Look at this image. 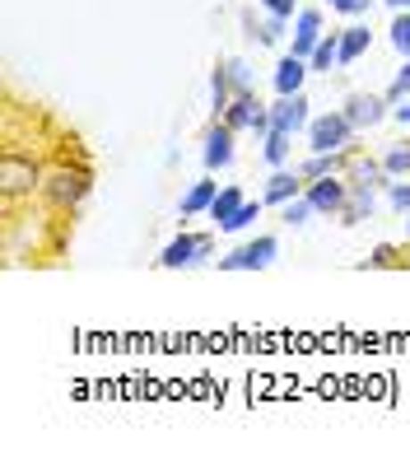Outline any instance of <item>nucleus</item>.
<instances>
[{
	"label": "nucleus",
	"instance_id": "1",
	"mask_svg": "<svg viewBox=\"0 0 410 457\" xmlns=\"http://www.w3.org/2000/svg\"><path fill=\"white\" fill-rule=\"evenodd\" d=\"M43 178H47V169L37 163L33 150L5 145V154H0V192H5V215L19 211V201H33L37 192H43Z\"/></svg>",
	"mask_w": 410,
	"mask_h": 457
},
{
	"label": "nucleus",
	"instance_id": "2",
	"mask_svg": "<svg viewBox=\"0 0 410 457\" xmlns=\"http://www.w3.org/2000/svg\"><path fill=\"white\" fill-rule=\"evenodd\" d=\"M89 192H94V173L85 169V163H56V169H47L37 196H43L56 215H75L79 205L89 201Z\"/></svg>",
	"mask_w": 410,
	"mask_h": 457
},
{
	"label": "nucleus",
	"instance_id": "3",
	"mask_svg": "<svg viewBox=\"0 0 410 457\" xmlns=\"http://www.w3.org/2000/svg\"><path fill=\"white\" fill-rule=\"evenodd\" d=\"M303 140H308V154H326V150H355L359 131H355V121L345 117L340 108H326V112H317L313 121H308Z\"/></svg>",
	"mask_w": 410,
	"mask_h": 457
},
{
	"label": "nucleus",
	"instance_id": "4",
	"mask_svg": "<svg viewBox=\"0 0 410 457\" xmlns=\"http://www.w3.org/2000/svg\"><path fill=\"white\" fill-rule=\"evenodd\" d=\"M210 257H215V234H187V228H182V234L159 253V266L163 271H192V266H205Z\"/></svg>",
	"mask_w": 410,
	"mask_h": 457
},
{
	"label": "nucleus",
	"instance_id": "5",
	"mask_svg": "<svg viewBox=\"0 0 410 457\" xmlns=\"http://www.w3.org/2000/svg\"><path fill=\"white\" fill-rule=\"evenodd\" d=\"M280 257V238L275 234H257L252 243H242V247H234V253H224L219 257V271L224 276H234V271H266Z\"/></svg>",
	"mask_w": 410,
	"mask_h": 457
},
{
	"label": "nucleus",
	"instance_id": "6",
	"mask_svg": "<svg viewBox=\"0 0 410 457\" xmlns=\"http://www.w3.org/2000/svg\"><path fill=\"white\" fill-rule=\"evenodd\" d=\"M303 196L313 201L317 220H340L345 201H350V178H345V173H332V178H313V182L303 187Z\"/></svg>",
	"mask_w": 410,
	"mask_h": 457
},
{
	"label": "nucleus",
	"instance_id": "7",
	"mask_svg": "<svg viewBox=\"0 0 410 457\" xmlns=\"http://www.w3.org/2000/svg\"><path fill=\"white\" fill-rule=\"evenodd\" d=\"M234 140H238V131L229 127V121H210L205 127V140H201V163H205V173H224V169H234Z\"/></svg>",
	"mask_w": 410,
	"mask_h": 457
},
{
	"label": "nucleus",
	"instance_id": "8",
	"mask_svg": "<svg viewBox=\"0 0 410 457\" xmlns=\"http://www.w3.org/2000/svg\"><path fill=\"white\" fill-rule=\"evenodd\" d=\"M340 112L355 121V131H373V127H382V121L392 117V98H387V94H364V89H355L350 98L340 103Z\"/></svg>",
	"mask_w": 410,
	"mask_h": 457
},
{
	"label": "nucleus",
	"instance_id": "9",
	"mask_svg": "<svg viewBox=\"0 0 410 457\" xmlns=\"http://www.w3.org/2000/svg\"><path fill=\"white\" fill-rule=\"evenodd\" d=\"M313 103H308V94H275L271 103V131H290V136H303L308 121H313Z\"/></svg>",
	"mask_w": 410,
	"mask_h": 457
},
{
	"label": "nucleus",
	"instance_id": "10",
	"mask_svg": "<svg viewBox=\"0 0 410 457\" xmlns=\"http://www.w3.org/2000/svg\"><path fill=\"white\" fill-rule=\"evenodd\" d=\"M322 33H326L322 10H317V5H299V14H294V33H290V52L308 61V56H313V47L322 43Z\"/></svg>",
	"mask_w": 410,
	"mask_h": 457
},
{
	"label": "nucleus",
	"instance_id": "11",
	"mask_svg": "<svg viewBox=\"0 0 410 457\" xmlns=\"http://www.w3.org/2000/svg\"><path fill=\"white\" fill-rule=\"evenodd\" d=\"M303 187H308V178H303L299 169H271V178H266V187H261V201L280 211L284 201L303 196Z\"/></svg>",
	"mask_w": 410,
	"mask_h": 457
},
{
	"label": "nucleus",
	"instance_id": "12",
	"mask_svg": "<svg viewBox=\"0 0 410 457\" xmlns=\"http://www.w3.org/2000/svg\"><path fill=\"white\" fill-rule=\"evenodd\" d=\"M378 205H382V187L350 182V201H345V211H340V224H364V220H373Z\"/></svg>",
	"mask_w": 410,
	"mask_h": 457
},
{
	"label": "nucleus",
	"instance_id": "13",
	"mask_svg": "<svg viewBox=\"0 0 410 457\" xmlns=\"http://www.w3.org/2000/svg\"><path fill=\"white\" fill-rule=\"evenodd\" d=\"M308 75H313V66H308L303 56L284 52V56L275 61V71H271V85H275V94H303Z\"/></svg>",
	"mask_w": 410,
	"mask_h": 457
},
{
	"label": "nucleus",
	"instance_id": "14",
	"mask_svg": "<svg viewBox=\"0 0 410 457\" xmlns=\"http://www.w3.org/2000/svg\"><path fill=\"white\" fill-rule=\"evenodd\" d=\"M215 196H219V182H215V173H205L201 182H192L187 192H182V201H177V215H182V220L210 215V205H215Z\"/></svg>",
	"mask_w": 410,
	"mask_h": 457
},
{
	"label": "nucleus",
	"instance_id": "15",
	"mask_svg": "<svg viewBox=\"0 0 410 457\" xmlns=\"http://www.w3.org/2000/svg\"><path fill=\"white\" fill-rule=\"evenodd\" d=\"M368 47H373V29H368L364 19H355L350 29H340V71L355 66V61H364Z\"/></svg>",
	"mask_w": 410,
	"mask_h": 457
},
{
	"label": "nucleus",
	"instance_id": "16",
	"mask_svg": "<svg viewBox=\"0 0 410 457\" xmlns=\"http://www.w3.org/2000/svg\"><path fill=\"white\" fill-rule=\"evenodd\" d=\"M308 66H313V75H332V71H340V33H322V43L313 47Z\"/></svg>",
	"mask_w": 410,
	"mask_h": 457
},
{
	"label": "nucleus",
	"instance_id": "17",
	"mask_svg": "<svg viewBox=\"0 0 410 457\" xmlns=\"http://www.w3.org/2000/svg\"><path fill=\"white\" fill-rule=\"evenodd\" d=\"M261 159L271 163V169H290V159H294V136L290 131H271L261 140Z\"/></svg>",
	"mask_w": 410,
	"mask_h": 457
},
{
	"label": "nucleus",
	"instance_id": "18",
	"mask_svg": "<svg viewBox=\"0 0 410 457\" xmlns=\"http://www.w3.org/2000/svg\"><path fill=\"white\" fill-rule=\"evenodd\" d=\"M234 79H229V66H224V61H215V71H210V112L215 117H224V108H229L234 103Z\"/></svg>",
	"mask_w": 410,
	"mask_h": 457
},
{
	"label": "nucleus",
	"instance_id": "19",
	"mask_svg": "<svg viewBox=\"0 0 410 457\" xmlns=\"http://www.w3.org/2000/svg\"><path fill=\"white\" fill-rule=\"evenodd\" d=\"M290 29H294V19H284V14H266L261 24L252 29V37H257L261 47H280L284 37H290Z\"/></svg>",
	"mask_w": 410,
	"mask_h": 457
},
{
	"label": "nucleus",
	"instance_id": "20",
	"mask_svg": "<svg viewBox=\"0 0 410 457\" xmlns=\"http://www.w3.org/2000/svg\"><path fill=\"white\" fill-rule=\"evenodd\" d=\"M261 211H266V201H261V196H257V201L248 196V201H242L238 211H234V220L219 224V234H242V228H252V224L261 220Z\"/></svg>",
	"mask_w": 410,
	"mask_h": 457
},
{
	"label": "nucleus",
	"instance_id": "21",
	"mask_svg": "<svg viewBox=\"0 0 410 457\" xmlns=\"http://www.w3.org/2000/svg\"><path fill=\"white\" fill-rule=\"evenodd\" d=\"M242 201H248V196H242V187H219V196H215V205H210V224L219 228L224 220H234V211H238Z\"/></svg>",
	"mask_w": 410,
	"mask_h": 457
},
{
	"label": "nucleus",
	"instance_id": "22",
	"mask_svg": "<svg viewBox=\"0 0 410 457\" xmlns=\"http://www.w3.org/2000/svg\"><path fill=\"white\" fill-rule=\"evenodd\" d=\"M382 169L387 178H410V140H397L382 150Z\"/></svg>",
	"mask_w": 410,
	"mask_h": 457
},
{
	"label": "nucleus",
	"instance_id": "23",
	"mask_svg": "<svg viewBox=\"0 0 410 457\" xmlns=\"http://www.w3.org/2000/svg\"><path fill=\"white\" fill-rule=\"evenodd\" d=\"M308 220H317V211H313V201H308V196H294V201L280 205V224L284 228H303Z\"/></svg>",
	"mask_w": 410,
	"mask_h": 457
},
{
	"label": "nucleus",
	"instance_id": "24",
	"mask_svg": "<svg viewBox=\"0 0 410 457\" xmlns=\"http://www.w3.org/2000/svg\"><path fill=\"white\" fill-rule=\"evenodd\" d=\"M382 201H387V211L392 215H410V178H392L387 182V192H382Z\"/></svg>",
	"mask_w": 410,
	"mask_h": 457
},
{
	"label": "nucleus",
	"instance_id": "25",
	"mask_svg": "<svg viewBox=\"0 0 410 457\" xmlns=\"http://www.w3.org/2000/svg\"><path fill=\"white\" fill-rule=\"evenodd\" d=\"M387 43H392V52H397V56H410V10H397V14H392Z\"/></svg>",
	"mask_w": 410,
	"mask_h": 457
},
{
	"label": "nucleus",
	"instance_id": "26",
	"mask_svg": "<svg viewBox=\"0 0 410 457\" xmlns=\"http://www.w3.org/2000/svg\"><path fill=\"white\" fill-rule=\"evenodd\" d=\"M224 66H229V79H234V89H238V94H252V89H257V71H252L242 56H229Z\"/></svg>",
	"mask_w": 410,
	"mask_h": 457
},
{
	"label": "nucleus",
	"instance_id": "27",
	"mask_svg": "<svg viewBox=\"0 0 410 457\" xmlns=\"http://www.w3.org/2000/svg\"><path fill=\"white\" fill-rule=\"evenodd\" d=\"M387 98H392V108L401 98H410V56H401V71L392 75V85H387Z\"/></svg>",
	"mask_w": 410,
	"mask_h": 457
},
{
	"label": "nucleus",
	"instance_id": "28",
	"mask_svg": "<svg viewBox=\"0 0 410 457\" xmlns=\"http://www.w3.org/2000/svg\"><path fill=\"white\" fill-rule=\"evenodd\" d=\"M326 5H332L336 14H345V19H368L378 0H326Z\"/></svg>",
	"mask_w": 410,
	"mask_h": 457
},
{
	"label": "nucleus",
	"instance_id": "29",
	"mask_svg": "<svg viewBox=\"0 0 410 457\" xmlns=\"http://www.w3.org/2000/svg\"><path fill=\"white\" fill-rule=\"evenodd\" d=\"M257 5H261L266 14H284V19L299 14V0H257Z\"/></svg>",
	"mask_w": 410,
	"mask_h": 457
},
{
	"label": "nucleus",
	"instance_id": "30",
	"mask_svg": "<svg viewBox=\"0 0 410 457\" xmlns=\"http://www.w3.org/2000/svg\"><path fill=\"white\" fill-rule=\"evenodd\" d=\"M392 121H397L401 131H410V98H401L397 108H392Z\"/></svg>",
	"mask_w": 410,
	"mask_h": 457
},
{
	"label": "nucleus",
	"instance_id": "31",
	"mask_svg": "<svg viewBox=\"0 0 410 457\" xmlns=\"http://www.w3.org/2000/svg\"><path fill=\"white\" fill-rule=\"evenodd\" d=\"M397 257H392V247H378V253H373V266H392Z\"/></svg>",
	"mask_w": 410,
	"mask_h": 457
},
{
	"label": "nucleus",
	"instance_id": "32",
	"mask_svg": "<svg viewBox=\"0 0 410 457\" xmlns=\"http://www.w3.org/2000/svg\"><path fill=\"white\" fill-rule=\"evenodd\" d=\"M378 5H387V10L397 14V10H410V0H378Z\"/></svg>",
	"mask_w": 410,
	"mask_h": 457
},
{
	"label": "nucleus",
	"instance_id": "33",
	"mask_svg": "<svg viewBox=\"0 0 410 457\" xmlns=\"http://www.w3.org/2000/svg\"><path fill=\"white\" fill-rule=\"evenodd\" d=\"M406 238H410V215H406Z\"/></svg>",
	"mask_w": 410,
	"mask_h": 457
}]
</instances>
